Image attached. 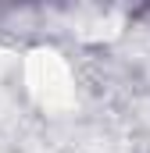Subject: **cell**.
Here are the masks:
<instances>
[{"instance_id":"1","label":"cell","mask_w":150,"mask_h":153,"mask_svg":"<svg viewBox=\"0 0 150 153\" xmlns=\"http://www.w3.org/2000/svg\"><path fill=\"white\" fill-rule=\"evenodd\" d=\"M25 82H29V93L43 107H50V111L72 107V100H75V85H72V75H68V64L57 53H50V50L29 53V61H25Z\"/></svg>"}]
</instances>
